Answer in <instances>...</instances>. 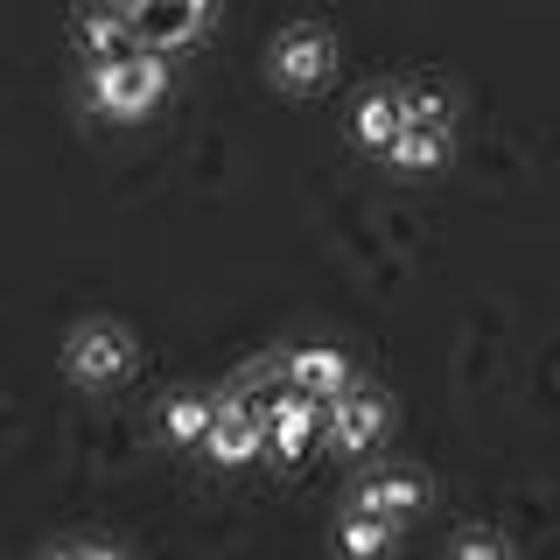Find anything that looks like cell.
<instances>
[{"mask_svg": "<svg viewBox=\"0 0 560 560\" xmlns=\"http://www.w3.org/2000/svg\"><path fill=\"white\" fill-rule=\"evenodd\" d=\"M57 553H119V547H113V539H63Z\"/></svg>", "mask_w": 560, "mask_h": 560, "instance_id": "cell-17", "label": "cell"}, {"mask_svg": "<svg viewBox=\"0 0 560 560\" xmlns=\"http://www.w3.org/2000/svg\"><path fill=\"white\" fill-rule=\"evenodd\" d=\"M78 49L84 57H119V49H133V28H127V8H113V0H98V8L78 14Z\"/></svg>", "mask_w": 560, "mask_h": 560, "instance_id": "cell-12", "label": "cell"}, {"mask_svg": "<svg viewBox=\"0 0 560 560\" xmlns=\"http://www.w3.org/2000/svg\"><path fill=\"white\" fill-rule=\"evenodd\" d=\"M399 105H407L413 127H448V98L434 92V84H420V92H399Z\"/></svg>", "mask_w": 560, "mask_h": 560, "instance_id": "cell-15", "label": "cell"}, {"mask_svg": "<svg viewBox=\"0 0 560 560\" xmlns=\"http://www.w3.org/2000/svg\"><path fill=\"white\" fill-rule=\"evenodd\" d=\"M385 399L372 393V385H358L350 378L337 399H323V434H315V448H329V455H364V448H378V434H385Z\"/></svg>", "mask_w": 560, "mask_h": 560, "instance_id": "cell-4", "label": "cell"}, {"mask_svg": "<svg viewBox=\"0 0 560 560\" xmlns=\"http://www.w3.org/2000/svg\"><path fill=\"white\" fill-rule=\"evenodd\" d=\"M259 407V428H267V455L273 463H302V455L315 448V434H323V399L315 393H302V385H288L280 378L273 393H245Z\"/></svg>", "mask_w": 560, "mask_h": 560, "instance_id": "cell-2", "label": "cell"}, {"mask_svg": "<svg viewBox=\"0 0 560 560\" xmlns=\"http://www.w3.org/2000/svg\"><path fill=\"white\" fill-rule=\"evenodd\" d=\"M273 372L288 378V385H302V393H315V399H337L343 385L358 378V372H350V358H343L337 343H302V350H288V358H280Z\"/></svg>", "mask_w": 560, "mask_h": 560, "instance_id": "cell-9", "label": "cell"}, {"mask_svg": "<svg viewBox=\"0 0 560 560\" xmlns=\"http://www.w3.org/2000/svg\"><path fill=\"white\" fill-rule=\"evenodd\" d=\"M63 372L78 385H119L133 372V337L119 323H84L78 337L63 343Z\"/></svg>", "mask_w": 560, "mask_h": 560, "instance_id": "cell-7", "label": "cell"}, {"mask_svg": "<svg viewBox=\"0 0 560 560\" xmlns=\"http://www.w3.org/2000/svg\"><path fill=\"white\" fill-rule=\"evenodd\" d=\"M218 469H253L259 455H267V428H259V407L245 393L232 399H218V413H210V428H203V442H197Z\"/></svg>", "mask_w": 560, "mask_h": 560, "instance_id": "cell-5", "label": "cell"}, {"mask_svg": "<svg viewBox=\"0 0 560 560\" xmlns=\"http://www.w3.org/2000/svg\"><path fill=\"white\" fill-rule=\"evenodd\" d=\"M420 504H428V477H413V469H378V477L358 483L350 512H372V518H385V525H407Z\"/></svg>", "mask_w": 560, "mask_h": 560, "instance_id": "cell-8", "label": "cell"}, {"mask_svg": "<svg viewBox=\"0 0 560 560\" xmlns=\"http://www.w3.org/2000/svg\"><path fill=\"white\" fill-rule=\"evenodd\" d=\"M378 162L385 168H399V175H428V168H442L448 162V127H399L393 140L378 148Z\"/></svg>", "mask_w": 560, "mask_h": 560, "instance_id": "cell-11", "label": "cell"}, {"mask_svg": "<svg viewBox=\"0 0 560 560\" xmlns=\"http://www.w3.org/2000/svg\"><path fill=\"white\" fill-rule=\"evenodd\" d=\"M218 0H127V28L133 49H154V57H175V49L203 43Z\"/></svg>", "mask_w": 560, "mask_h": 560, "instance_id": "cell-3", "label": "cell"}, {"mask_svg": "<svg viewBox=\"0 0 560 560\" xmlns=\"http://www.w3.org/2000/svg\"><path fill=\"white\" fill-rule=\"evenodd\" d=\"M399 127H407V105H399L393 84H372V92L350 105V140H358L364 154H378V148H385V140H393Z\"/></svg>", "mask_w": 560, "mask_h": 560, "instance_id": "cell-10", "label": "cell"}, {"mask_svg": "<svg viewBox=\"0 0 560 560\" xmlns=\"http://www.w3.org/2000/svg\"><path fill=\"white\" fill-rule=\"evenodd\" d=\"M448 553L455 560H504V553H512V539H504V533H455Z\"/></svg>", "mask_w": 560, "mask_h": 560, "instance_id": "cell-16", "label": "cell"}, {"mask_svg": "<svg viewBox=\"0 0 560 560\" xmlns=\"http://www.w3.org/2000/svg\"><path fill=\"white\" fill-rule=\"evenodd\" d=\"M337 539H343V553H385V547L399 539V525H385V518H372V512H343Z\"/></svg>", "mask_w": 560, "mask_h": 560, "instance_id": "cell-14", "label": "cell"}, {"mask_svg": "<svg viewBox=\"0 0 560 560\" xmlns=\"http://www.w3.org/2000/svg\"><path fill=\"white\" fill-rule=\"evenodd\" d=\"M84 98H92L105 119H148L154 105L168 98V57H154V49L98 57L92 78H84Z\"/></svg>", "mask_w": 560, "mask_h": 560, "instance_id": "cell-1", "label": "cell"}, {"mask_svg": "<svg viewBox=\"0 0 560 560\" xmlns=\"http://www.w3.org/2000/svg\"><path fill=\"white\" fill-rule=\"evenodd\" d=\"M337 78V43H329V28H280L273 43V84L280 92H323V84Z\"/></svg>", "mask_w": 560, "mask_h": 560, "instance_id": "cell-6", "label": "cell"}, {"mask_svg": "<svg viewBox=\"0 0 560 560\" xmlns=\"http://www.w3.org/2000/svg\"><path fill=\"white\" fill-rule=\"evenodd\" d=\"M210 413H218V399H210V393H183V399H168V413H162L168 442H175V448H197V442H203V428H210Z\"/></svg>", "mask_w": 560, "mask_h": 560, "instance_id": "cell-13", "label": "cell"}]
</instances>
